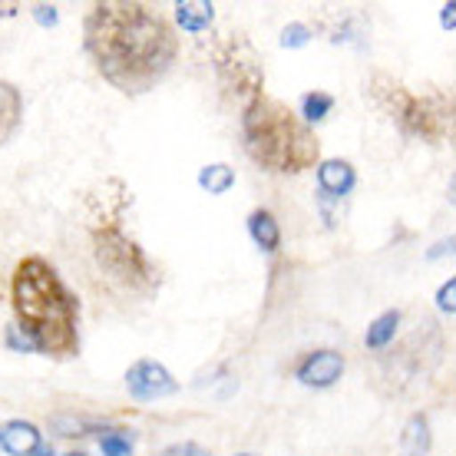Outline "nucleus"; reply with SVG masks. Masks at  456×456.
Returning a JSON list of instances; mask_svg holds the SVG:
<instances>
[{"label": "nucleus", "mask_w": 456, "mask_h": 456, "mask_svg": "<svg viewBox=\"0 0 456 456\" xmlns=\"http://www.w3.org/2000/svg\"><path fill=\"white\" fill-rule=\"evenodd\" d=\"M83 46L100 77L126 96L149 93L179 57V37L166 13L136 0L93 4L83 20Z\"/></svg>", "instance_id": "obj_1"}, {"label": "nucleus", "mask_w": 456, "mask_h": 456, "mask_svg": "<svg viewBox=\"0 0 456 456\" xmlns=\"http://www.w3.org/2000/svg\"><path fill=\"white\" fill-rule=\"evenodd\" d=\"M11 305L17 314L13 324L34 338L40 354L53 361H69L80 354V308L50 262L30 255L13 268Z\"/></svg>", "instance_id": "obj_2"}, {"label": "nucleus", "mask_w": 456, "mask_h": 456, "mask_svg": "<svg viewBox=\"0 0 456 456\" xmlns=\"http://www.w3.org/2000/svg\"><path fill=\"white\" fill-rule=\"evenodd\" d=\"M241 146L265 172L297 175L321 159V142L288 103L262 96L241 113Z\"/></svg>", "instance_id": "obj_3"}, {"label": "nucleus", "mask_w": 456, "mask_h": 456, "mask_svg": "<svg viewBox=\"0 0 456 456\" xmlns=\"http://www.w3.org/2000/svg\"><path fill=\"white\" fill-rule=\"evenodd\" d=\"M129 206V192L119 199H110V183H103L100 195H93V216H90V245L96 268L123 288L129 295L149 297L159 291V272L149 258L142 245L123 228V208Z\"/></svg>", "instance_id": "obj_4"}, {"label": "nucleus", "mask_w": 456, "mask_h": 456, "mask_svg": "<svg viewBox=\"0 0 456 456\" xmlns=\"http://www.w3.org/2000/svg\"><path fill=\"white\" fill-rule=\"evenodd\" d=\"M367 93L384 113L397 123L403 136L423 142L453 139V100L444 93H413L387 73H374Z\"/></svg>", "instance_id": "obj_5"}, {"label": "nucleus", "mask_w": 456, "mask_h": 456, "mask_svg": "<svg viewBox=\"0 0 456 456\" xmlns=\"http://www.w3.org/2000/svg\"><path fill=\"white\" fill-rule=\"evenodd\" d=\"M212 67H216V80L222 96L232 106H239L241 113L255 100L265 96V67L248 37L241 34L218 37L216 46H212Z\"/></svg>", "instance_id": "obj_6"}, {"label": "nucleus", "mask_w": 456, "mask_h": 456, "mask_svg": "<svg viewBox=\"0 0 456 456\" xmlns=\"http://www.w3.org/2000/svg\"><path fill=\"white\" fill-rule=\"evenodd\" d=\"M126 390L139 403H152V400L172 397L179 390V380L159 361H136V364L126 370Z\"/></svg>", "instance_id": "obj_7"}, {"label": "nucleus", "mask_w": 456, "mask_h": 456, "mask_svg": "<svg viewBox=\"0 0 456 456\" xmlns=\"http://www.w3.org/2000/svg\"><path fill=\"white\" fill-rule=\"evenodd\" d=\"M344 374V357L338 351H311L305 354L295 367V377L305 384V387H314V390H328L334 387Z\"/></svg>", "instance_id": "obj_8"}, {"label": "nucleus", "mask_w": 456, "mask_h": 456, "mask_svg": "<svg viewBox=\"0 0 456 456\" xmlns=\"http://www.w3.org/2000/svg\"><path fill=\"white\" fill-rule=\"evenodd\" d=\"M40 444H44V434L30 420L0 423V450L7 456H30Z\"/></svg>", "instance_id": "obj_9"}, {"label": "nucleus", "mask_w": 456, "mask_h": 456, "mask_svg": "<svg viewBox=\"0 0 456 456\" xmlns=\"http://www.w3.org/2000/svg\"><path fill=\"white\" fill-rule=\"evenodd\" d=\"M318 185L324 195L331 199H341L357 185V172L347 159H324L318 162Z\"/></svg>", "instance_id": "obj_10"}, {"label": "nucleus", "mask_w": 456, "mask_h": 456, "mask_svg": "<svg viewBox=\"0 0 456 456\" xmlns=\"http://www.w3.org/2000/svg\"><path fill=\"white\" fill-rule=\"evenodd\" d=\"M172 11H175V23L189 34H206L216 23V4L208 0H179Z\"/></svg>", "instance_id": "obj_11"}, {"label": "nucleus", "mask_w": 456, "mask_h": 456, "mask_svg": "<svg viewBox=\"0 0 456 456\" xmlns=\"http://www.w3.org/2000/svg\"><path fill=\"white\" fill-rule=\"evenodd\" d=\"M23 119V100L20 90L13 83L0 80V146L11 142V136L17 133V126Z\"/></svg>", "instance_id": "obj_12"}, {"label": "nucleus", "mask_w": 456, "mask_h": 456, "mask_svg": "<svg viewBox=\"0 0 456 456\" xmlns=\"http://www.w3.org/2000/svg\"><path fill=\"white\" fill-rule=\"evenodd\" d=\"M248 235L251 241L258 245L262 251H278V245H281V228H278V218L268 212V208H255L248 216Z\"/></svg>", "instance_id": "obj_13"}, {"label": "nucleus", "mask_w": 456, "mask_h": 456, "mask_svg": "<svg viewBox=\"0 0 456 456\" xmlns=\"http://www.w3.org/2000/svg\"><path fill=\"white\" fill-rule=\"evenodd\" d=\"M400 328V311H384V314H377L370 324H367V334H364V344L370 351H384L390 341H394V334Z\"/></svg>", "instance_id": "obj_14"}, {"label": "nucleus", "mask_w": 456, "mask_h": 456, "mask_svg": "<svg viewBox=\"0 0 456 456\" xmlns=\"http://www.w3.org/2000/svg\"><path fill=\"white\" fill-rule=\"evenodd\" d=\"M199 185H202L208 195H225L228 189L235 185V169H232V166H225V162L202 166V169H199Z\"/></svg>", "instance_id": "obj_15"}, {"label": "nucleus", "mask_w": 456, "mask_h": 456, "mask_svg": "<svg viewBox=\"0 0 456 456\" xmlns=\"http://www.w3.org/2000/svg\"><path fill=\"white\" fill-rule=\"evenodd\" d=\"M334 110V96L331 93H305V100H301V119L305 123H321V119H328V113Z\"/></svg>", "instance_id": "obj_16"}, {"label": "nucleus", "mask_w": 456, "mask_h": 456, "mask_svg": "<svg viewBox=\"0 0 456 456\" xmlns=\"http://www.w3.org/2000/svg\"><path fill=\"white\" fill-rule=\"evenodd\" d=\"M133 434H126V430H113V434H103L100 436V450L103 456H129L133 453Z\"/></svg>", "instance_id": "obj_17"}, {"label": "nucleus", "mask_w": 456, "mask_h": 456, "mask_svg": "<svg viewBox=\"0 0 456 456\" xmlns=\"http://www.w3.org/2000/svg\"><path fill=\"white\" fill-rule=\"evenodd\" d=\"M403 444L411 446V450H427L430 446V430H427V417H411L407 423V430H403Z\"/></svg>", "instance_id": "obj_18"}, {"label": "nucleus", "mask_w": 456, "mask_h": 456, "mask_svg": "<svg viewBox=\"0 0 456 456\" xmlns=\"http://www.w3.org/2000/svg\"><path fill=\"white\" fill-rule=\"evenodd\" d=\"M311 44V30L305 23H288L285 30H281V46L285 50H301V46Z\"/></svg>", "instance_id": "obj_19"}, {"label": "nucleus", "mask_w": 456, "mask_h": 456, "mask_svg": "<svg viewBox=\"0 0 456 456\" xmlns=\"http://www.w3.org/2000/svg\"><path fill=\"white\" fill-rule=\"evenodd\" d=\"M7 347H11V351H20V354L37 351L34 338L23 331V328H17V324H11V328H7Z\"/></svg>", "instance_id": "obj_20"}, {"label": "nucleus", "mask_w": 456, "mask_h": 456, "mask_svg": "<svg viewBox=\"0 0 456 456\" xmlns=\"http://www.w3.org/2000/svg\"><path fill=\"white\" fill-rule=\"evenodd\" d=\"M50 427L57 430V436H83V430H86V423L77 420V417H67V413L53 417V423H50Z\"/></svg>", "instance_id": "obj_21"}, {"label": "nucleus", "mask_w": 456, "mask_h": 456, "mask_svg": "<svg viewBox=\"0 0 456 456\" xmlns=\"http://www.w3.org/2000/svg\"><path fill=\"white\" fill-rule=\"evenodd\" d=\"M436 308L444 311V314H453L456 311V278L440 285V291H436Z\"/></svg>", "instance_id": "obj_22"}, {"label": "nucleus", "mask_w": 456, "mask_h": 456, "mask_svg": "<svg viewBox=\"0 0 456 456\" xmlns=\"http://www.w3.org/2000/svg\"><path fill=\"white\" fill-rule=\"evenodd\" d=\"M30 13H34V20L40 23V27H57V20H60V13L53 4H34Z\"/></svg>", "instance_id": "obj_23"}, {"label": "nucleus", "mask_w": 456, "mask_h": 456, "mask_svg": "<svg viewBox=\"0 0 456 456\" xmlns=\"http://www.w3.org/2000/svg\"><path fill=\"white\" fill-rule=\"evenodd\" d=\"M162 456H208L202 446H195V444H183V446H172L169 453H162Z\"/></svg>", "instance_id": "obj_24"}, {"label": "nucleus", "mask_w": 456, "mask_h": 456, "mask_svg": "<svg viewBox=\"0 0 456 456\" xmlns=\"http://www.w3.org/2000/svg\"><path fill=\"white\" fill-rule=\"evenodd\" d=\"M440 20H444V27H450V30H453V23H456V4H446L444 13H440Z\"/></svg>", "instance_id": "obj_25"}, {"label": "nucleus", "mask_w": 456, "mask_h": 456, "mask_svg": "<svg viewBox=\"0 0 456 456\" xmlns=\"http://www.w3.org/2000/svg\"><path fill=\"white\" fill-rule=\"evenodd\" d=\"M30 456H57V453H53V446H50V444H40Z\"/></svg>", "instance_id": "obj_26"}, {"label": "nucleus", "mask_w": 456, "mask_h": 456, "mask_svg": "<svg viewBox=\"0 0 456 456\" xmlns=\"http://www.w3.org/2000/svg\"><path fill=\"white\" fill-rule=\"evenodd\" d=\"M17 11H20L17 4H0V17H13Z\"/></svg>", "instance_id": "obj_27"}, {"label": "nucleus", "mask_w": 456, "mask_h": 456, "mask_svg": "<svg viewBox=\"0 0 456 456\" xmlns=\"http://www.w3.org/2000/svg\"><path fill=\"white\" fill-rule=\"evenodd\" d=\"M67 456H86V453H83V450H73V453H67Z\"/></svg>", "instance_id": "obj_28"}, {"label": "nucleus", "mask_w": 456, "mask_h": 456, "mask_svg": "<svg viewBox=\"0 0 456 456\" xmlns=\"http://www.w3.org/2000/svg\"><path fill=\"white\" fill-rule=\"evenodd\" d=\"M235 456H255V453H235Z\"/></svg>", "instance_id": "obj_29"}, {"label": "nucleus", "mask_w": 456, "mask_h": 456, "mask_svg": "<svg viewBox=\"0 0 456 456\" xmlns=\"http://www.w3.org/2000/svg\"><path fill=\"white\" fill-rule=\"evenodd\" d=\"M417 456H420V453H417Z\"/></svg>", "instance_id": "obj_30"}]
</instances>
